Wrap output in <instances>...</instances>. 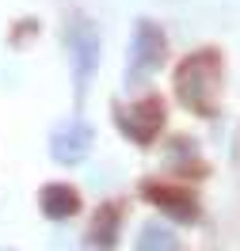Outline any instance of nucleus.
I'll return each instance as SVG.
<instances>
[{"instance_id":"f257e3e1","label":"nucleus","mask_w":240,"mask_h":251,"mask_svg":"<svg viewBox=\"0 0 240 251\" xmlns=\"http://www.w3.org/2000/svg\"><path fill=\"white\" fill-rule=\"evenodd\" d=\"M65 61H69V80H73V92L77 99L88 95V88L96 84L99 76V61H103V38H99V27L84 12H73L65 19Z\"/></svg>"},{"instance_id":"f03ea898","label":"nucleus","mask_w":240,"mask_h":251,"mask_svg":"<svg viewBox=\"0 0 240 251\" xmlns=\"http://www.w3.org/2000/svg\"><path fill=\"white\" fill-rule=\"evenodd\" d=\"M164 65H168L164 27L153 23V19H137L133 34H130V46H126V88H133V92L145 88Z\"/></svg>"},{"instance_id":"7ed1b4c3","label":"nucleus","mask_w":240,"mask_h":251,"mask_svg":"<svg viewBox=\"0 0 240 251\" xmlns=\"http://www.w3.org/2000/svg\"><path fill=\"white\" fill-rule=\"evenodd\" d=\"M217 88H221V73H217V57H213V53H191V57L176 69L179 103L198 110V114H210V110H213Z\"/></svg>"},{"instance_id":"20e7f679","label":"nucleus","mask_w":240,"mask_h":251,"mask_svg":"<svg viewBox=\"0 0 240 251\" xmlns=\"http://www.w3.org/2000/svg\"><path fill=\"white\" fill-rule=\"evenodd\" d=\"M50 160L53 164H61V168H77L84 160L92 156V149H96V129L92 122H84V118H65L50 129Z\"/></svg>"},{"instance_id":"39448f33","label":"nucleus","mask_w":240,"mask_h":251,"mask_svg":"<svg viewBox=\"0 0 240 251\" xmlns=\"http://www.w3.org/2000/svg\"><path fill=\"white\" fill-rule=\"evenodd\" d=\"M114 122L133 145H149L164 126V103L153 95H137V99L114 107Z\"/></svg>"},{"instance_id":"423d86ee","label":"nucleus","mask_w":240,"mask_h":251,"mask_svg":"<svg viewBox=\"0 0 240 251\" xmlns=\"http://www.w3.org/2000/svg\"><path fill=\"white\" fill-rule=\"evenodd\" d=\"M38 205H42V213L50 221H69V217H77V209H80V194L69 183H46L42 194H38Z\"/></svg>"},{"instance_id":"0eeeda50","label":"nucleus","mask_w":240,"mask_h":251,"mask_svg":"<svg viewBox=\"0 0 240 251\" xmlns=\"http://www.w3.org/2000/svg\"><path fill=\"white\" fill-rule=\"evenodd\" d=\"M133 251H179V236L164 221H145L137 228V248Z\"/></svg>"},{"instance_id":"6e6552de","label":"nucleus","mask_w":240,"mask_h":251,"mask_svg":"<svg viewBox=\"0 0 240 251\" xmlns=\"http://www.w3.org/2000/svg\"><path fill=\"white\" fill-rule=\"evenodd\" d=\"M88 240H92V248H96V251L114 248V240H118V213L103 205V209L96 213V221H92V228H88Z\"/></svg>"},{"instance_id":"1a4fd4ad","label":"nucleus","mask_w":240,"mask_h":251,"mask_svg":"<svg viewBox=\"0 0 240 251\" xmlns=\"http://www.w3.org/2000/svg\"><path fill=\"white\" fill-rule=\"evenodd\" d=\"M153 198H157L160 209H168V213H176L179 221H194V202L191 198H183V194H160V190H153Z\"/></svg>"}]
</instances>
